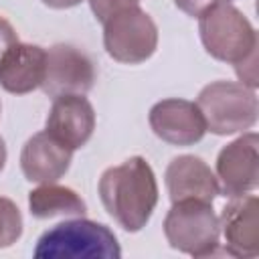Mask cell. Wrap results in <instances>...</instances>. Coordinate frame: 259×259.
I'll list each match as a JSON object with an SVG mask.
<instances>
[{
    "label": "cell",
    "mask_w": 259,
    "mask_h": 259,
    "mask_svg": "<svg viewBox=\"0 0 259 259\" xmlns=\"http://www.w3.org/2000/svg\"><path fill=\"white\" fill-rule=\"evenodd\" d=\"M174 4L188 16H198L206 6L212 4V0H174Z\"/></svg>",
    "instance_id": "obj_19"
},
{
    "label": "cell",
    "mask_w": 259,
    "mask_h": 259,
    "mask_svg": "<svg viewBox=\"0 0 259 259\" xmlns=\"http://www.w3.org/2000/svg\"><path fill=\"white\" fill-rule=\"evenodd\" d=\"M95 83V65L87 53L73 45H55L47 51L40 89L49 97L85 95Z\"/></svg>",
    "instance_id": "obj_7"
},
{
    "label": "cell",
    "mask_w": 259,
    "mask_h": 259,
    "mask_svg": "<svg viewBox=\"0 0 259 259\" xmlns=\"http://www.w3.org/2000/svg\"><path fill=\"white\" fill-rule=\"evenodd\" d=\"M259 136L255 132L227 144L217 158V180L225 196L235 198L249 194L259 184Z\"/></svg>",
    "instance_id": "obj_8"
},
{
    "label": "cell",
    "mask_w": 259,
    "mask_h": 259,
    "mask_svg": "<svg viewBox=\"0 0 259 259\" xmlns=\"http://www.w3.org/2000/svg\"><path fill=\"white\" fill-rule=\"evenodd\" d=\"M28 208L36 219H53V217H83L87 212L85 200L67 186H59L55 182L40 184L38 188L28 192Z\"/></svg>",
    "instance_id": "obj_15"
},
{
    "label": "cell",
    "mask_w": 259,
    "mask_h": 259,
    "mask_svg": "<svg viewBox=\"0 0 259 259\" xmlns=\"http://www.w3.org/2000/svg\"><path fill=\"white\" fill-rule=\"evenodd\" d=\"M95 130V111L85 95L55 97L47 115V132L73 152L83 148Z\"/></svg>",
    "instance_id": "obj_11"
},
{
    "label": "cell",
    "mask_w": 259,
    "mask_h": 259,
    "mask_svg": "<svg viewBox=\"0 0 259 259\" xmlns=\"http://www.w3.org/2000/svg\"><path fill=\"white\" fill-rule=\"evenodd\" d=\"M47 51L38 45L16 42L0 61V85L4 91L24 95L40 87L45 77Z\"/></svg>",
    "instance_id": "obj_14"
},
{
    "label": "cell",
    "mask_w": 259,
    "mask_h": 259,
    "mask_svg": "<svg viewBox=\"0 0 259 259\" xmlns=\"http://www.w3.org/2000/svg\"><path fill=\"white\" fill-rule=\"evenodd\" d=\"M83 0H42V4H47L49 8H57V10H63V8H73L77 4H81Z\"/></svg>",
    "instance_id": "obj_20"
},
{
    "label": "cell",
    "mask_w": 259,
    "mask_h": 259,
    "mask_svg": "<svg viewBox=\"0 0 259 259\" xmlns=\"http://www.w3.org/2000/svg\"><path fill=\"white\" fill-rule=\"evenodd\" d=\"M4 164H6V144L0 138V172L4 170Z\"/></svg>",
    "instance_id": "obj_21"
},
{
    "label": "cell",
    "mask_w": 259,
    "mask_h": 259,
    "mask_svg": "<svg viewBox=\"0 0 259 259\" xmlns=\"http://www.w3.org/2000/svg\"><path fill=\"white\" fill-rule=\"evenodd\" d=\"M164 235L172 249L190 257H210L219 249V217L212 202L204 200H176L164 219Z\"/></svg>",
    "instance_id": "obj_5"
},
{
    "label": "cell",
    "mask_w": 259,
    "mask_h": 259,
    "mask_svg": "<svg viewBox=\"0 0 259 259\" xmlns=\"http://www.w3.org/2000/svg\"><path fill=\"white\" fill-rule=\"evenodd\" d=\"M97 190L107 214L127 233L142 231L158 204V182L142 156H132L107 168Z\"/></svg>",
    "instance_id": "obj_1"
},
{
    "label": "cell",
    "mask_w": 259,
    "mask_h": 259,
    "mask_svg": "<svg viewBox=\"0 0 259 259\" xmlns=\"http://www.w3.org/2000/svg\"><path fill=\"white\" fill-rule=\"evenodd\" d=\"M219 227L229 255L245 259L259 255V200L255 194L231 198L221 212Z\"/></svg>",
    "instance_id": "obj_10"
},
{
    "label": "cell",
    "mask_w": 259,
    "mask_h": 259,
    "mask_svg": "<svg viewBox=\"0 0 259 259\" xmlns=\"http://www.w3.org/2000/svg\"><path fill=\"white\" fill-rule=\"evenodd\" d=\"M36 259H119L121 247L109 227L75 217L45 231L34 249Z\"/></svg>",
    "instance_id": "obj_2"
},
{
    "label": "cell",
    "mask_w": 259,
    "mask_h": 259,
    "mask_svg": "<svg viewBox=\"0 0 259 259\" xmlns=\"http://www.w3.org/2000/svg\"><path fill=\"white\" fill-rule=\"evenodd\" d=\"M212 2H233V0H212Z\"/></svg>",
    "instance_id": "obj_22"
},
{
    "label": "cell",
    "mask_w": 259,
    "mask_h": 259,
    "mask_svg": "<svg viewBox=\"0 0 259 259\" xmlns=\"http://www.w3.org/2000/svg\"><path fill=\"white\" fill-rule=\"evenodd\" d=\"M73 150L53 138L47 130L26 140L20 152V168L28 182L51 184L63 178L71 166Z\"/></svg>",
    "instance_id": "obj_12"
},
{
    "label": "cell",
    "mask_w": 259,
    "mask_h": 259,
    "mask_svg": "<svg viewBox=\"0 0 259 259\" xmlns=\"http://www.w3.org/2000/svg\"><path fill=\"white\" fill-rule=\"evenodd\" d=\"M196 107L200 109L206 132L217 136H231L253 127L259 111L255 89L235 81H214L202 87Z\"/></svg>",
    "instance_id": "obj_4"
},
{
    "label": "cell",
    "mask_w": 259,
    "mask_h": 259,
    "mask_svg": "<svg viewBox=\"0 0 259 259\" xmlns=\"http://www.w3.org/2000/svg\"><path fill=\"white\" fill-rule=\"evenodd\" d=\"M148 121L152 132L172 146H192L206 134V125L196 103L178 97L158 101L150 109Z\"/></svg>",
    "instance_id": "obj_9"
},
{
    "label": "cell",
    "mask_w": 259,
    "mask_h": 259,
    "mask_svg": "<svg viewBox=\"0 0 259 259\" xmlns=\"http://www.w3.org/2000/svg\"><path fill=\"white\" fill-rule=\"evenodd\" d=\"M16 42H18V34H16L14 26L4 16H0V61L8 53V49Z\"/></svg>",
    "instance_id": "obj_18"
},
{
    "label": "cell",
    "mask_w": 259,
    "mask_h": 259,
    "mask_svg": "<svg viewBox=\"0 0 259 259\" xmlns=\"http://www.w3.org/2000/svg\"><path fill=\"white\" fill-rule=\"evenodd\" d=\"M164 178H166V188L172 202L186 200V198L212 202L221 192L214 172L198 156L184 154L174 158L168 164Z\"/></svg>",
    "instance_id": "obj_13"
},
{
    "label": "cell",
    "mask_w": 259,
    "mask_h": 259,
    "mask_svg": "<svg viewBox=\"0 0 259 259\" xmlns=\"http://www.w3.org/2000/svg\"><path fill=\"white\" fill-rule=\"evenodd\" d=\"M204 51L223 63H241L257 53V32L249 18L229 2H212L198 14Z\"/></svg>",
    "instance_id": "obj_3"
},
{
    "label": "cell",
    "mask_w": 259,
    "mask_h": 259,
    "mask_svg": "<svg viewBox=\"0 0 259 259\" xmlns=\"http://www.w3.org/2000/svg\"><path fill=\"white\" fill-rule=\"evenodd\" d=\"M103 47L117 63H144L156 53L158 26L140 4L130 6L103 22Z\"/></svg>",
    "instance_id": "obj_6"
},
{
    "label": "cell",
    "mask_w": 259,
    "mask_h": 259,
    "mask_svg": "<svg viewBox=\"0 0 259 259\" xmlns=\"http://www.w3.org/2000/svg\"><path fill=\"white\" fill-rule=\"evenodd\" d=\"M22 235V214L14 200L0 196V249L14 245Z\"/></svg>",
    "instance_id": "obj_16"
},
{
    "label": "cell",
    "mask_w": 259,
    "mask_h": 259,
    "mask_svg": "<svg viewBox=\"0 0 259 259\" xmlns=\"http://www.w3.org/2000/svg\"><path fill=\"white\" fill-rule=\"evenodd\" d=\"M140 0H89V6L95 14V18L103 24L105 20H109L113 14L130 8V6H138Z\"/></svg>",
    "instance_id": "obj_17"
}]
</instances>
